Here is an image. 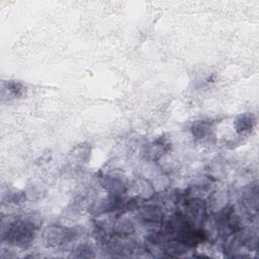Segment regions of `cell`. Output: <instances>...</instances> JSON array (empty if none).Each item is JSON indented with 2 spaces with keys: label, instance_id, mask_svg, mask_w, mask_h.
<instances>
[{
  "label": "cell",
  "instance_id": "2",
  "mask_svg": "<svg viewBox=\"0 0 259 259\" xmlns=\"http://www.w3.org/2000/svg\"><path fill=\"white\" fill-rule=\"evenodd\" d=\"M77 232L64 226H51L44 232V240L49 247H62L74 242Z\"/></svg>",
  "mask_w": 259,
  "mask_h": 259
},
{
  "label": "cell",
  "instance_id": "4",
  "mask_svg": "<svg viewBox=\"0 0 259 259\" xmlns=\"http://www.w3.org/2000/svg\"><path fill=\"white\" fill-rule=\"evenodd\" d=\"M256 123L255 116L252 112L239 114L234 120V127L238 134H248L252 132Z\"/></svg>",
  "mask_w": 259,
  "mask_h": 259
},
{
  "label": "cell",
  "instance_id": "8",
  "mask_svg": "<svg viewBox=\"0 0 259 259\" xmlns=\"http://www.w3.org/2000/svg\"><path fill=\"white\" fill-rule=\"evenodd\" d=\"M192 135L195 139L201 140L207 137L210 134V123L201 120V121H196L193 123L191 127Z\"/></svg>",
  "mask_w": 259,
  "mask_h": 259
},
{
  "label": "cell",
  "instance_id": "9",
  "mask_svg": "<svg viewBox=\"0 0 259 259\" xmlns=\"http://www.w3.org/2000/svg\"><path fill=\"white\" fill-rule=\"evenodd\" d=\"M7 92L14 98L21 97L24 94V86L15 81L7 82Z\"/></svg>",
  "mask_w": 259,
  "mask_h": 259
},
{
  "label": "cell",
  "instance_id": "1",
  "mask_svg": "<svg viewBox=\"0 0 259 259\" xmlns=\"http://www.w3.org/2000/svg\"><path fill=\"white\" fill-rule=\"evenodd\" d=\"M37 224L32 217H18L2 224V241L19 248H27L34 239Z\"/></svg>",
  "mask_w": 259,
  "mask_h": 259
},
{
  "label": "cell",
  "instance_id": "6",
  "mask_svg": "<svg viewBox=\"0 0 259 259\" xmlns=\"http://www.w3.org/2000/svg\"><path fill=\"white\" fill-rule=\"evenodd\" d=\"M141 221L147 225H160L163 221V212L156 205H147L140 211Z\"/></svg>",
  "mask_w": 259,
  "mask_h": 259
},
{
  "label": "cell",
  "instance_id": "10",
  "mask_svg": "<svg viewBox=\"0 0 259 259\" xmlns=\"http://www.w3.org/2000/svg\"><path fill=\"white\" fill-rule=\"evenodd\" d=\"M72 256L74 257H78V258H88V257H94L95 255L93 254V251L91 250V248L87 245H81L79 247H77V249L74 250V254H72Z\"/></svg>",
  "mask_w": 259,
  "mask_h": 259
},
{
  "label": "cell",
  "instance_id": "5",
  "mask_svg": "<svg viewBox=\"0 0 259 259\" xmlns=\"http://www.w3.org/2000/svg\"><path fill=\"white\" fill-rule=\"evenodd\" d=\"M103 187L107 189L110 194H121L126 189V182L121 175L111 174L104 177Z\"/></svg>",
  "mask_w": 259,
  "mask_h": 259
},
{
  "label": "cell",
  "instance_id": "3",
  "mask_svg": "<svg viewBox=\"0 0 259 259\" xmlns=\"http://www.w3.org/2000/svg\"><path fill=\"white\" fill-rule=\"evenodd\" d=\"M242 201L243 205L246 209V211L250 215H254L257 213L258 209V191L257 186L252 185L251 187H248L245 189V191L242 194Z\"/></svg>",
  "mask_w": 259,
  "mask_h": 259
},
{
  "label": "cell",
  "instance_id": "7",
  "mask_svg": "<svg viewBox=\"0 0 259 259\" xmlns=\"http://www.w3.org/2000/svg\"><path fill=\"white\" fill-rule=\"evenodd\" d=\"M169 144L164 138H159L155 140L151 145H149L147 155L152 159V160H157L161 156H163L166 152L169 150Z\"/></svg>",
  "mask_w": 259,
  "mask_h": 259
}]
</instances>
